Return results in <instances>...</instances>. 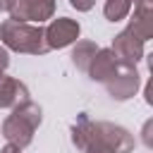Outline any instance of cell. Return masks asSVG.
I'll return each mask as SVG.
<instances>
[{"mask_svg": "<svg viewBox=\"0 0 153 153\" xmlns=\"http://www.w3.org/2000/svg\"><path fill=\"white\" fill-rule=\"evenodd\" d=\"M38 122H41V110L33 108V105H26V108L17 110L5 122V136L12 139L17 146H26L31 141V131Z\"/></svg>", "mask_w": 153, "mask_h": 153, "instance_id": "obj_1", "label": "cell"}, {"mask_svg": "<svg viewBox=\"0 0 153 153\" xmlns=\"http://www.w3.org/2000/svg\"><path fill=\"white\" fill-rule=\"evenodd\" d=\"M2 36L5 41L17 48V50H29V53H43L48 45L41 43V29H29L24 24H17V22H7L2 26Z\"/></svg>", "mask_w": 153, "mask_h": 153, "instance_id": "obj_2", "label": "cell"}, {"mask_svg": "<svg viewBox=\"0 0 153 153\" xmlns=\"http://www.w3.org/2000/svg\"><path fill=\"white\" fill-rule=\"evenodd\" d=\"M53 12V0H17L14 17L22 19H45Z\"/></svg>", "mask_w": 153, "mask_h": 153, "instance_id": "obj_3", "label": "cell"}, {"mask_svg": "<svg viewBox=\"0 0 153 153\" xmlns=\"http://www.w3.org/2000/svg\"><path fill=\"white\" fill-rule=\"evenodd\" d=\"M76 33H79V26H76L74 22H69V19H57V22L48 29V38H50L48 45L62 48V45H67L69 41H74Z\"/></svg>", "mask_w": 153, "mask_h": 153, "instance_id": "obj_4", "label": "cell"}, {"mask_svg": "<svg viewBox=\"0 0 153 153\" xmlns=\"http://www.w3.org/2000/svg\"><path fill=\"white\" fill-rule=\"evenodd\" d=\"M72 5L79 7V10H88L91 7V0H72Z\"/></svg>", "mask_w": 153, "mask_h": 153, "instance_id": "obj_5", "label": "cell"}, {"mask_svg": "<svg viewBox=\"0 0 153 153\" xmlns=\"http://www.w3.org/2000/svg\"><path fill=\"white\" fill-rule=\"evenodd\" d=\"M5 65H7V53L0 50V67H5Z\"/></svg>", "mask_w": 153, "mask_h": 153, "instance_id": "obj_6", "label": "cell"}, {"mask_svg": "<svg viewBox=\"0 0 153 153\" xmlns=\"http://www.w3.org/2000/svg\"><path fill=\"white\" fill-rule=\"evenodd\" d=\"M7 7H12V0H0V10H7Z\"/></svg>", "mask_w": 153, "mask_h": 153, "instance_id": "obj_7", "label": "cell"}, {"mask_svg": "<svg viewBox=\"0 0 153 153\" xmlns=\"http://www.w3.org/2000/svg\"><path fill=\"white\" fill-rule=\"evenodd\" d=\"M2 153H19V148H14V146H7Z\"/></svg>", "mask_w": 153, "mask_h": 153, "instance_id": "obj_8", "label": "cell"}]
</instances>
